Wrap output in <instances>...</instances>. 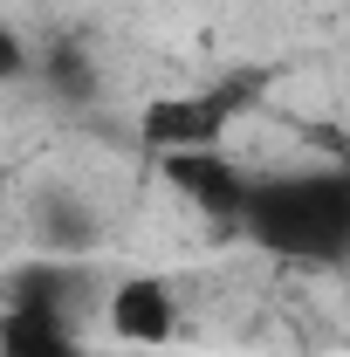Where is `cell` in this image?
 Masks as SVG:
<instances>
[{
  "label": "cell",
  "mask_w": 350,
  "mask_h": 357,
  "mask_svg": "<svg viewBox=\"0 0 350 357\" xmlns=\"http://www.w3.org/2000/svg\"><path fill=\"white\" fill-rule=\"evenodd\" d=\"M89 282H83V268L76 261H28V268H14L7 275V289H0V303H35V310H69L76 316V296H83Z\"/></svg>",
  "instance_id": "cell-6"
},
{
  "label": "cell",
  "mask_w": 350,
  "mask_h": 357,
  "mask_svg": "<svg viewBox=\"0 0 350 357\" xmlns=\"http://www.w3.org/2000/svg\"><path fill=\"white\" fill-rule=\"evenodd\" d=\"M268 76L261 69H234V76H213L206 89H172V96H151L137 131L144 144L165 158V151H220V137L234 131L254 103H261Z\"/></svg>",
  "instance_id": "cell-2"
},
{
  "label": "cell",
  "mask_w": 350,
  "mask_h": 357,
  "mask_svg": "<svg viewBox=\"0 0 350 357\" xmlns=\"http://www.w3.org/2000/svg\"><path fill=\"white\" fill-rule=\"evenodd\" d=\"M248 165H234L227 151H165V185L192 213H206L213 227L241 220V199H248Z\"/></svg>",
  "instance_id": "cell-3"
},
{
  "label": "cell",
  "mask_w": 350,
  "mask_h": 357,
  "mask_svg": "<svg viewBox=\"0 0 350 357\" xmlns=\"http://www.w3.org/2000/svg\"><path fill=\"white\" fill-rule=\"evenodd\" d=\"M0 357H83L76 316L35 310V303H0Z\"/></svg>",
  "instance_id": "cell-5"
},
{
  "label": "cell",
  "mask_w": 350,
  "mask_h": 357,
  "mask_svg": "<svg viewBox=\"0 0 350 357\" xmlns=\"http://www.w3.org/2000/svg\"><path fill=\"white\" fill-rule=\"evenodd\" d=\"M103 316H110V330L124 344H172L178 296H172V282H158V275H131V282L110 289V310Z\"/></svg>",
  "instance_id": "cell-4"
},
{
  "label": "cell",
  "mask_w": 350,
  "mask_h": 357,
  "mask_svg": "<svg viewBox=\"0 0 350 357\" xmlns=\"http://www.w3.org/2000/svg\"><path fill=\"white\" fill-rule=\"evenodd\" d=\"M35 234H42V248L48 255H89L96 248V213H89L76 192H42L35 199Z\"/></svg>",
  "instance_id": "cell-7"
},
{
  "label": "cell",
  "mask_w": 350,
  "mask_h": 357,
  "mask_svg": "<svg viewBox=\"0 0 350 357\" xmlns=\"http://www.w3.org/2000/svg\"><path fill=\"white\" fill-rule=\"evenodd\" d=\"M35 69H42V89L55 103H69V110H89V103H96V62H89V48L76 42V35L48 42Z\"/></svg>",
  "instance_id": "cell-8"
},
{
  "label": "cell",
  "mask_w": 350,
  "mask_h": 357,
  "mask_svg": "<svg viewBox=\"0 0 350 357\" xmlns=\"http://www.w3.org/2000/svg\"><path fill=\"white\" fill-rule=\"evenodd\" d=\"M234 234L289 268H350V172L344 165L254 172Z\"/></svg>",
  "instance_id": "cell-1"
},
{
  "label": "cell",
  "mask_w": 350,
  "mask_h": 357,
  "mask_svg": "<svg viewBox=\"0 0 350 357\" xmlns=\"http://www.w3.org/2000/svg\"><path fill=\"white\" fill-rule=\"evenodd\" d=\"M28 69H35V55H28V42H21V35H14V28L0 21V89H7V83H21Z\"/></svg>",
  "instance_id": "cell-9"
}]
</instances>
